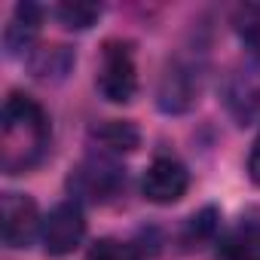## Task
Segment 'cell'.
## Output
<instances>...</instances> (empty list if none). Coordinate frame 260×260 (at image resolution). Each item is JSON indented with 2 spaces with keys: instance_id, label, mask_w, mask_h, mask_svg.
Listing matches in <instances>:
<instances>
[{
  "instance_id": "1",
  "label": "cell",
  "mask_w": 260,
  "mask_h": 260,
  "mask_svg": "<svg viewBox=\"0 0 260 260\" xmlns=\"http://www.w3.org/2000/svg\"><path fill=\"white\" fill-rule=\"evenodd\" d=\"M52 138V125L40 101L25 92H13L0 113V172L22 175L43 162Z\"/></svg>"
},
{
  "instance_id": "2",
  "label": "cell",
  "mask_w": 260,
  "mask_h": 260,
  "mask_svg": "<svg viewBox=\"0 0 260 260\" xmlns=\"http://www.w3.org/2000/svg\"><path fill=\"white\" fill-rule=\"evenodd\" d=\"M95 89L110 104H128L138 92V64L128 40H107L95 68Z\"/></svg>"
},
{
  "instance_id": "3",
  "label": "cell",
  "mask_w": 260,
  "mask_h": 260,
  "mask_svg": "<svg viewBox=\"0 0 260 260\" xmlns=\"http://www.w3.org/2000/svg\"><path fill=\"white\" fill-rule=\"evenodd\" d=\"M202 95V68L193 58H172L156 86V104L162 113H187L199 104Z\"/></svg>"
},
{
  "instance_id": "4",
  "label": "cell",
  "mask_w": 260,
  "mask_h": 260,
  "mask_svg": "<svg viewBox=\"0 0 260 260\" xmlns=\"http://www.w3.org/2000/svg\"><path fill=\"white\" fill-rule=\"evenodd\" d=\"M71 187V199H89V202H107L113 196H119V190H125V172L110 159V156H92L86 162H80L77 169H71L68 178Z\"/></svg>"
},
{
  "instance_id": "5",
  "label": "cell",
  "mask_w": 260,
  "mask_h": 260,
  "mask_svg": "<svg viewBox=\"0 0 260 260\" xmlns=\"http://www.w3.org/2000/svg\"><path fill=\"white\" fill-rule=\"evenodd\" d=\"M83 236H86V217L77 199L58 202L55 208H49V214L40 223V242L49 257L71 254L83 242Z\"/></svg>"
},
{
  "instance_id": "6",
  "label": "cell",
  "mask_w": 260,
  "mask_h": 260,
  "mask_svg": "<svg viewBox=\"0 0 260 260\" xmlns=\"http://www.w3.org/2000/svg\"><path fill=\"white\" fill-rule=\"evenodd\" d=\"M190 190V172L181 159L175 156H153L144 178H141V193L147 202L153 205H175L178 199H184V193Z\"/></svg>"
},
{
  "instance_id": "7",
  "label": "cell",
  "mask_w": 260,
  "mask_h": 260,
  "mask_svg": "<svg viewBox=\"0 0 260 260\" xmlns=\"http://www.w3.org/2000/svg\"><path fill=\"white\" fill-rule=\"evenodd\" d=\"M40 211L37 202L25 193H4L0 199V233L7 248H28L31 239L40 233Z\"/></svg>"
},
{
  "instance_id": "8",
  "label": "cell",
  "mask_w": 260,
  "mask_h": 260,
  "mask_svg": "<svg viewBox=\"0 0 260 260\" xmlns=\"http://www.w3.org/2000/svg\"><path fill=\"white\" fill-rule=\"evenodd\" d=\"M223 104L236 122H251L260 113V74L251 68H239L223 83Z\"/></svg>"
},
{
  "instance_id": "9",
  "label": "cell",
  "mask_w": 260,
  "mask_h": 260,
  "mask_svg": "<svg viewBox=\"0 0 260 260\" xmlns=\"http://www.w3.org/2000/svg\"><path fill=\"white\" fill-rule=\"evenodd\" d=\"M40 22H43V10L37 4H16L13 19L4 31V46L10 58H19L25 52L31 55V43L40 31Z\"/></svg>"
},
{
  "instance_id": "10",
  "label": "cell",
  "mask_w": 260,
  "mask_h": 260,
  "mask_svg": "<svg viewBox=\"0 0 260 260\" xmlns=\"http://www.w3.org/2000/svg\"><path fill=\"white\" fill-rule=\"evenodd\" d=\"M92 141L98 144L101 156H116V153H132L141 144V132L128 119H107L92 128Z\"/></svg>"
},
{
  "instance_id": "11",
  "label": "cell",
  "mask_w": 260,
  "mask_h": 260,
  "mask_svg": "<svg viewBox=\"0 0 260 260\" xmlns=\"http://www.w3.org/2000/svg\"><path fill=\"white\" fill-rule=\"evenodd\" d=\"M223 260H260V217H242L220 239Z\"/></svg>"
},
{
  "instance_id": "12",
  "label": "cell",
  "mask_w": 260,
  "mask_h": 260,
  "mask_svg": "<svg viewBox=\"0 0 260 260\" xmlns=\"http://www.w3.org/2000/svg\"><path fill=\"white\" fill-rule=\"evenodd\" d=\"M28 68L37 80L43 83H58L71 74L74 68V49L64 43H52V46H40L28 55Z\"/></svg>"
},
{
  "instance_id": "13",
  "label": "cell",
  "mask_w": 260,
  "mask_h": 260,
  "mask_svg": "<svg viewBox=\"0 0 260 260\" xmlns=\"http://www.w3.org/2000/svg\"><path fill=\"white\" fill-rule=\"evenodd\" d=\"M104 7L101 4H89V0H68V4H58L55 7V19L71 28V31H86L92 28L98 19H101Z\"/></svg>"
},
{
  "instance_id": "14",
  "label": "cell",
  "mask_w": 260,
  "mask_h": 260,
  "mask_svg": "<svg viewBox=\"0 0 260 260\" xmlns=\"http://www.w3.org/2000/svg\"><path fill=\"white\" fill-rule=\"evenodd\" d=\"M236 34L245 49L260 61V4H245L236 13Z\"/></svg>"
},
{
  "instance_id": "15",
  "label": "cell",
  "mask_w": 260,
  "mask_h": 260,
  "mask_svg": "<svg viewBox=\"0 0 260 260\" xmlns=\"http://www.w3.org/2000/svg\"><path fill=\"white\" fill-rule=\"evenodd\" d=\"M86 260H141V254L119 239H101V242H95V248L89 251Z\"/></svg>"
},
{
  "instance_id": "16",
  "label": "cell",
  "mask_w": 260,
  "mask_h": 260,
  "mask_svg": "<svg viewBox=\"0 0 260 260\" xmlns=\"http://www.w3.org/2000/svg\"><path fill=\"white\" fill-rule=\"evenodd\" d=\"M214 230H217V211H214V208L199 211V214L193 217V223H190L193 239H208V236H214Z\"/></svg>"
},
{
  "instance_id": "17",
  "label": "cell",
  "mask_w": 260,
  "mask_h": 260,
  "mask_svg": "<svg viewBox=\"0 0 260 260\" xmlns=\"http://www.w3.org/2000/svg\"><path fill=\"white\" fill-rule=\"evenodd\" d=\"M248 178L260 187V132H257V138L251 144V153H248Z\"/></svg>"
}]
</instances>
